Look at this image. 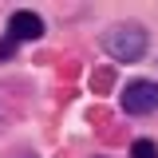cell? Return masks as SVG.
<instances>
[{
    "label": "cell",
    "mask_w": 158,
    "mask_h": 158,
    "mask_svg": "<svg viewBox=\"0 0 158 158\" xmlns=\"http://www.w3.org/2000/svg\"><path fill=\"white\" fill-rule=\"evenodd\" d=\"M131 158H158V146L150 138H138L135 146H131Z\"/></svg>",
    "instance_id": "obj_4"
},
{
    "label": "cell",
    "mask_w": 158,
    "mask_h": 158,
    "mask_svg": "<svg viewBox=\"0 0 158 158\" xmlns=\"http://www.w3.org/2000/svg\"><path fill=\"white\" fill-rule=\"evenodd\" d=\"M8 36H12V40H40V36H44V20H40L36 12H12Z\"/></svg>",
    "instance_id": "obj_3"
},
{
    "label": "cell",
    "mask_w": 158,
    "mask_h": 158,
    "mask_svg": "<svg viewBox=\"0 0 158 158\" xmlns=\"http://www.w3.org/2000/svg\"><path fill=\"white\" fill-rule=\"evenodd\" d=\"M123 111L127 115H154L158 111V83L150 79H135L123 87Z\"/></svg>",
    "instance_id": "obj_2"
},
{
    "label": "cell",
    "mask_w": 158,
    "mask_h": 158,
    "mask_svg": "<svg viewBox=\"0 0 158 158\" xmlns=\"http://www.w3.org/2000/svg\"><path fill=\"white\" fill-rule=\"evenodd\" d=\"M146 44H150V36H146V28H138V24H118V28H111V32L103 36V48H107L118 63L142 59Z\"/></svg>",
    "instance_id": "obj_1"
},
{
    "label": "cell",
    "mask_w": 158,
    "mask_h": 158,
    "mask_svg": "<svg viewBox=\"0 0 158 158\" xmlns=\"http://www.w3.org/2000/svg\"><path fill=\"white\" fill-rule=\"evenodd\" d=\"M12 56H16V40L4 36V40H0V59H12Z\"/></svg>",
    "instance_id": "obj_5"
},
{
    "label": "cell",
    "mask_w": 158,
    "mask_h": 158,
    "mask_svg": "<svg viewBox=\"0 0 158 158\" xmlns=\"http://www.w3.org/2000/svg\"><path fill=\"white\" fill-rule=\"evenodd\" d=\"M28 158H32V154H28Z\"/></svg>",
    "instance_id": "obj_6"
}]
</instances>
